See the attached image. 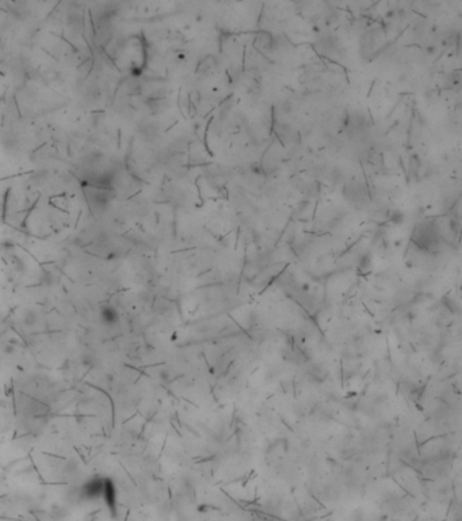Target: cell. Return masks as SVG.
Instances as JSON below:
<instances>
[{
    "instance_id": "obj_5",
    "label": "cell",
    "mask_w": 462,
    "mask_h": 521,
    "mask_svg": "<svg viewBox=\"0 0 462 521\" xmlns=\"http://www.w3.org/2000/svg\"><path fill=\"white\" fill-rule=\"evenodd\" d=\"M271 44H273V41H271L270 34H267V33H262V34L257 37V45H259V48L264 49V51L270 49Z\"/></svg>"
},
{
    "instance_id": "obj_1",
    "label": "cell",
    "mask_w": 462,
    "mask_h": 521,
    "mask_svg": "<svg viewBox=\"0 0 462 521\" xmlns=\"http://www.w3.org/2000/svg\"><path fill=\"white\" fill-rule=\"evenodd\" d=\"M413 242L424 250H434L439 246L441 232L435 221H423L416 225L413 231Z\"/></svg>"
},
{
    "instance_id": "obj_3",
    "label": "cell",
    "mask_w": 462,
    "mask_h": 521,
    "mask_svg": "<svg viewBox=\"0 0 462 521\" xmlns=\"http://www.w3.org/2000/svg\"><path fill=\"white\" fill-rule=\"evenodd\" d=\"M102 500L106 502L107 508H109L113 513H116L117 490L116 486H114V482H113L110 478H106V481H104V490H103Z\"/></svg>"
},
{
    "instance_id": "obj_2",
    "label": "cell",
    "mask_w": 462,
    "mask_h": 521,
    "mask_svg": "<svg viewBox=\"0 0 462 521\" xmlns=\"http://www.w3.org/2000/svg\"><path fill=\"white\" fill-rule=\"evenodd\" d=\"M104 481L106 478L102 476H94L88 479L87 482L83 483V486L80 487V496L86 501H98L103 497V490H104Z\"/></svg>"
},
{
    "instance_id": "obj_4",
    "label": "cell",
    "mask_w": 462,
    "mask_h": 521,
    "mask_svg": "<svg viewBox=\"0 0 462 521\" xmlns=\"http://www.w3.org/2000/svg\"><path fill=\"white\" fill-rule=\"evenodd\" d=\"M101 319L104 324L113 326L120 322V312L117 311L116 307H113L110 304H104L101 307Z\"/></svg>"
}]
</instances>
